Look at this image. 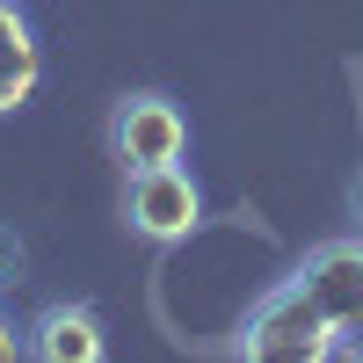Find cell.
<instances>
[{"instance_id": "cell-4", "label": "cell", "mask_w": 363, "mask_h": 363, "mask_svg": "<svg viewBox=\"0 0 363 363\" xmlns=\"http://www.w3.org/2000/svg\"><path fill=\"white\" fill-rule=\"evenodd\" d=\"M291 277L306 284V298H313L327 320H335V335L363 327V233L356 240H320Z\"/></svg>"}, {"instance_id": "cell-1", "label": "cell", "mask_w": 363, "mask_h": 363, "mask_svg": "<svg viewBox=\"0 0 363 363\" xmlns=\"http://www.w3.org/2000/svg\"><path fill=\"white\" fill-rule=\"evenodd\" d=\"M335 342H342L335 320L306 298L298 277H284V284H269L247 306V320H240V335H233V363H327Z\"/></svg>"}, {"instance_id": "cell-5", "label": "cell", "mask_w": 363, "mask_h": 363, "mask_svg": "<svg viewBox=\"0 0 363 363\" xmlns=\"http://www.w3.org/2000/svg\"><path fill=\"white\" fill-rule=\"evenodd\" d=\"M109 335H102V313L95 306H44L37 320L22 327V356L29 363H102Z\"/></svg>"}, {"instance_id": "cell-10", "label": "cell", "mask_w": 363, "mask_h": 363, "mask_svg": "<svg viewBox=\"0 0 363 363\" xmlns=\"http://www.w3.org/2000/svg\"><path fill=\"white\" fill-rule=\"evenodd\" d=\"M349 203H356V225H363V174H356V189H349Z\"/></svg>"}, {"instance_id": "cell-6", "label": "cell", "mask_w": 363, "mask_h": 363, "mask_svg": "<svg viewBox=\"0 0 363 363\" xmlns=\"http://www.w3.org/2000/svg\"><path fill=\"white\" fill-rule=\"evenodd\" d=\"M44 80V44L29 29L22 0H0V116H15Z\"/></svg>"}, {"instance_id": "cell-9", "label": "cell", "mask_w": 363, "mask_h": 363, "mask_svg": "<svg viewBox=\"0 0 363 363\" xmlns=\"http://www.w3.org/2000/svg\"><path fill=\"white\" fill-rule=\"evenodd\" d=\"M0 363H29V356H22V335H15L8 320H0Z\"/></svg>"}, {"instance_id": "cell-2", "label": "cell", "mask_w": 363, "mask_h": 363, "mask_svg": "<svg viewBox=\"0 0 363 363\" xmlns=\"http://www.w3.org/2000/svg\"><path fill=\"white\" fill-rule=\"evenodd\" d=\"M182 153H189V116H182V102L167 95H124L109 109V160L124 174H145V167H174Z\"/></svg>"}, {"instance_id": "cell-8", "label": "cell", "mask_w": 363, "mask_h": 363, "mask_svg": "<svg viewBox=\"0 0 363 363\" xmlns=\"http://www.w3.org/2000/svg\"><path fill=\"white\" fill-rule=\"evenodd\" d=\"M327 363H363V327H349V335L335 342V356H327Z\"/></svg>"}, {"instance_id": "cell-3", "label": "cell", "mask_w": 363, "mask_h": 363, "mask_svg": "<svg viewBox=\"0 0 363 363\" xmlns=\"http://www.w3.org/2000/svg\"><path fill=\"white\" fill-rule=\"evenodd\" d=\"M124 225L138 240H189L203 225V189L189 167H145V174H124Z\"/></svg>"}, {"instance_id": "cell-7", "label": "cell", "mask_w": 363, "mask_h": 363, "mask_svg": "<svg viewBox=\"0 0 363 363\" xmlns=\"http://www.w3.org/2000/svg\"><path fill=\"white\" fill-rule=\"evenodd\" d=\"M22 269H29L22 233H15V225H0V291H8V284H22Z\"/></svg>"}]
</instances>
